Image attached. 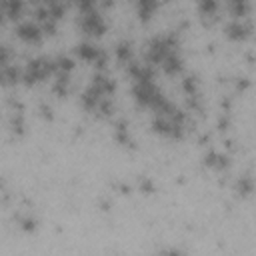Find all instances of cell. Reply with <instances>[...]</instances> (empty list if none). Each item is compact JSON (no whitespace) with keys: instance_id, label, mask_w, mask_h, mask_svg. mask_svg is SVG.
<instances>
[{"instance_id":"19","label":"cell","mask_w":256,"mask_h":256,"mask_svg":"<svg viewBox=\"0 0 256 256\" xmlns=\"http://www.w3.org/2000/svg\"><path fill=\"white\" fill-rule=\"evenodd\" d=\"M76 2H78L80 10L88 12V10H92V6H94V2H96V0H76Z\"/></svg>"},{"instance_id":"15","label":"cell","mask_w":256,"mask_h":256,"mask_svg":"<svg viewBox=\"0 0 256 256\" xmlns=\"http://www.w3.org/2000/svg\"><path fill=\"white\" fill-rule=\"evenodd\" d=\"M54 64H56V72H66V74L74 68V62H72V58H68V56H60V58H56Z\"/></svg>"},{"instance_id":"20","label":"cell","mask_w":256,"mask_h":256,"mask_svg":"<svg viewBox=\"0 0 256 256\" xmlns=\"http://www.w3.org/2000/svg\"><path fill=\"white\" fill-rule=\"evenodd\" d=\"M22 228L24 230H32L34 228V220H22Z\"/></svg>"},{"instance_id":"18","label":"cell","mask_w":256,"mask_h":256,"mask_svg":"<svg viewBox=\"0 0 256 256\" xmlns=\"http://www.w3.org/2000/svg\"><path fill=\"white\" fill-rule=\"evenodd\" d=\"M8 60H10V50L4 44H0V66H6Z\"/></svg>"},{"instance_id":"5","label":"cell","mask_w":256,"mask_h":256,"mask_svg":"<svg viewBox=\"0 0 256 256\" xmlns=\"http://www.w3.org/2000/svg\"><path fill=\"white\" fill-rule=\"evenodd\" d=\"M250 34V24H244L240 20H234L226 26V36L230 40H244Z\"/></svg>"},{"instance_id":"8","label":"cell","mask_w":256,"mask_h":256,"mask_svg":"<svg viewBox=\"0 0 256 256\" xmlns=\"http://www.w3.org/2000/svg\"><path fill=\"white\" fill-rule=\"evenodd\" d=\"M20 78H22V72H20L16 66H10V64L0 66V84H2V86H12V84H16Z\"/></svg>"},{"instance_id":"9","label":"cell","mask_w":256,"mask_h":256,"mask_svg":"<svg viewBox=\"0 0 256 256\" xmlns=\"http://www.w3.org/2000/svg\"><path fill=\"white\" fill-rule=\"evenodd\" d=\"M162 70L168 74V76H176L180 70H182V58L176 54V52H170L164 60H162Z\"/></svg>"},{"instance_id":"6","label":"cell","mask_w":256,"mask_h":256,"mask_svg":"<svg viewBox=\"0 0 256 256\" xmlns=\"http://www.w3.org/2000/svg\"><path fill=\"white\" fill-rule=\"evenodd\" d=\"M0 10H2V14H6L8 18L16 20V18H20L22 12H24V0H2V2H0Z\"/></svg>"},{"instance_id":"16","label":"cell","mask_w":256,"mask_h":256,"mask_svg":"<svg viewBox=\"0 0 256 256\" xmlns=\"http://www.w3.org/2000/svg\"><path fill=\"white\" fill-rule=\"evenodd\" d=\"M238 192H240L242 196H248V194L252 192V178H250V176L240 178V182H238Z\"/></svg>"},{"instance_id":"7","label":"cell","mask_w":256,"mask_h":256,"mask_svg":"<svg viewBox=\"0 0 256 256\" xmlns=\"http://www.w3.org/2000/svg\"><path fill=\"white\" fill-rule=\"evenodd\" d=\"M76 54H78L84 62H96V60H98V56L102 54V50H100L98 46L90 44V42H82V44H78V46H76Z\"/></svg>"},{"instance_id":"12","label":"cell","mask_w":256,"mask_h":256,"mask_svg":"<svg viewBox=\"0 0 256 256\" xmlns=\"http://www.w3.org/2000/svg\"><path fill=\"white\" fill-rule=\"evenodd\" d=\"M206 164L210 166V168H214V170H224L226 166H228V158L224 156V154H218V152H210V154H206Z\"/></svg>"},{"instance_id":"3","label":"cell","mask_w":256,"mask_h":256,"mask_svg":"<svg viewBox=\"0 0 256 256\" xmlns=\"http://www.w3.org/2000/svg\"><path fill=\"white\" fill-rule=\"evenodd\" d=\"M80 28L90 36H102L106 32V22L96 10H88L80 18Z\"/></svg>"},{"instance_id":"21","label":"cell","mask_w":256,"mask_h":256,"mask_svg":"<svg viewBox=\"0 0 256 256\" xmlns=\"http://www.w3.org/2000/svg\"><path fill=\"white\" fill-rule=\"evenodd\" d=\"M142 190H152V182L150 180H144L142 182Z\"/></svg>"},{"instance_id":"14","label":"cell","mask_w":256,"mask_h":256,"mask_svg":"<svg viewBox=\"0 0 256 256\" xmlns=\"http://www.w3.org/2000/svg\"><path fill=\"white\" fill-rule=\"evenodd\" d=\"M114 52H116V58H118L120 62H128V60L132 58V46H130L128 42H120Z\"/></svg>"},{"instance_id":"10","label":"cell","mask_w":256,"mask_h":256,"mask_svg":"<svg viewBox=\"0 0 256 256\" xmlns=\"http://www.w3.org/2000/svg\"><path fill=\"white\" fill-rule=\"evenodd\" d=\"M90 86L96 88L102 96H108V94L114 92V82H112L108 76H104V74H96V76L92 78V84H90Z\"/></svg>"},{"instance_id":"17","label":"cell","mask_w":256,"mask_h":256,"mask_svg":"<svg viewBox=\"0 0 256 256\" xmlns=\"http://www.w3.org/2000/svg\"><path fill=\"white\" fill-rule=\"evenodd\" d=\"M182 88H184V92H186V94H194V92H196V78H192V76L184 78Z\"/></svg>"},{"instance_id":"4","label":"cell","mask_w":256,"mask_h":256,"mask_svg":"<svg viewBox=\"0 0 256 256\" xmlns=\"http://www.w3.org/2000/svg\"><path fill=\"white\" fill-rule=\"evenodd\" d=\"M16 36L28 44H38L42 40V28L34 22H22L16 28Z\"/></svg>"},{"instance_id":"13","label":"cell","mask_w":256,"mask_h":256,"mask_svg":"<svg viewBox=\"0 0 256 256\" xmlns=\"http://www.w3.org/2000/svg\"><path fill=\"white\" fill-rule=\"evenodd\" d=\"M198 12L202 16H214L218 12V0H198Z\"/></svg>"},{"instance_id":"2","label":"cell","mask_w":256,"mask_h":256,"mask_svg":"<svg viewBox=\"0 0 256 256\" xmlns=\"http://www.w3.org/2000/svg\"><path fill=\"white\" fill-rule=\"evenodd\" d=\"M176 48V36L170 34V36H160V38H154L150 44H148V50H146V58L150 64H162V60L174 52Z\"/></svg>"},{"instance_id":"1","label":"cell","mask_w":256,"mask_h":256,"mask_svg":"<svg viewBox=\"0 0 256 256\" xmlns=\"http://www.w3.org/2000/svg\"><path fill=\"white\" fill-rule=\"evenodd\" d=\"M56 74V64L52 58H34L26 64L24 72H22V80L32 86V84H38L42 80H46L48 76Z\"/></svg>"},{"instance_id":"22","label":"cell","mask_w":256,"mask_h":256,"mask_svg":"<svg viewBox=\"0 0 256 256\" xmlns=\"http://www.w3.org/2000/svg\"><path fill=\"white\" fill-rule=\"evenodd\" d=\"M0 22H2V10H0Z\"/></svg>"},{"instance_id":"11","label":"cell","mask_w":256,"mask_h":256,"mask_svg":"<svg viewBox=\"0 0 256 256\" xmlns=\"http://www.w3.org/2000/svg\"><path fill=\"white\" fill-rule=\"evenodd\" d=\"M136 6H138V16L142 20H148L158 8V0H136Z\"/></svg>"}]
</instances>
